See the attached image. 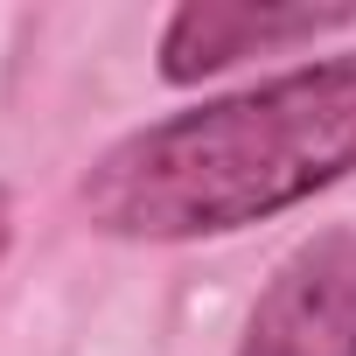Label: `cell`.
Masks as SVG:
<instances>
[{"instance_id":"6da1fadb","label":"cell","mask_w":356,"mask_h":356,"mask_svg":"<svg viewBox=\"0 0 356 356\" xmlns=\"http://www.w3.org/2000/svg\"><path fill=\"white\" fill-rule=\"evenodd\" d=\"M349 168L356 49L126 133L91 168L84 210L112 238H217L293 210Z\"/></svg>"},{"instance_id":"7a4b0ae2","label":"cell","mask_w":356,"mask_h":356,"mask_svg":"<svg viewBox=\"0 0 356 356\" xmlns=\"http://www.w3.org/2000/svg\"><path fill=\"white\" fill-rule=\"evenodd\" d=\"M238 356H356V231H314L252 307Z\"/></svg>"},{"instance_id":"3957f363","label":"cell","mask_w":356,"mask_h":356,"mask_svg":"<svg viewBox=\"0 0 356 356\" xmlns=\"http://www.w3.org/2000/svg\"><path fill=\"white\" fill-rule=\"evenodd\" d=\"M356 15L342 8H238V0H189L175 8L168 35H161V77L168 84H196L252 49H280V42H300V35H328V29H349Z\"/></svg>"},{"instance_id":"277c9868","label":"cell","mask_w":356,"mask_h":356,"mask_svg":"<svg viewBox=\"0 0 356 356\" xmlns=\"http://www.w3.org/2000/svg\"><path fill=\"white\" fill-rule=\"evenodd\" d=\"M0 252H8V196H0Z\"/></svg>"}]
</instances>
